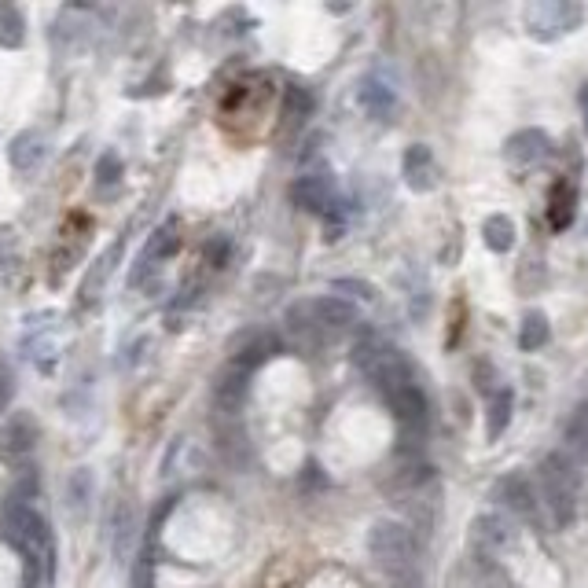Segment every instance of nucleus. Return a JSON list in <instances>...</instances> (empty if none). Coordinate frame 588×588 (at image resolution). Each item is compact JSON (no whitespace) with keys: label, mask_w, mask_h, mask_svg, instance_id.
Returning <instances> with one entry per match:
<instances>
[{"label":"nucleus","mask_w":588,"mask_h":588,"mask_svg":"<svg viewBox=\"0 0 588 588\" xmlns=\"http://www.w3.org/2000/svg\"><path fill=\"white\" fill-rule=\"evenodd\" d=\"M482 239L493 254H508L515 247V221L508 214H489L486 225H482Z\"/></svg>","instance_id":"20"},{"label":"nucleus","mask_w":588,"mask_h":588,"mask_svg":"<svg viewBox=\"0 0 588 588\" xmlns=\"http://www.w3.org/2000/svg\"><path fill=\"white\" fill-rule=\"evenodd\" d=\"M353 361H357V368H361L383 394H390V390H397V386H405V383H416V379H412V364L405 361V353L394 350V346H386V342H379V339H364L361 346L353 350Z\"/></svg>","instance_id":"4"},{"label":"nucleus","mask_w":588,"mask_h":588,"mask_svg":"<svg viewBox=\"0 0 588 588\" xmlns=\"http://www.w3.org/2000/svg\"><path fill=\"white\" fill-rule=\"evenodd\" d=\"M401 173H405V184L412 192L427 195L438 188V162H434V151L427 144H412L405 151V162H401Z\"/></svg>","instance_id":"9"},{"label":"nucleus","mask_w":588,"mask_h":588,"mask_svg":"<svg viewBox=\"0 0 588 588\" xmlns=\"http://www.w3.org/2000/svg\"><path fill=\"white\" fill-rule=\"evenodd\" d=\"M89 497H92V475L85 471V467H78V471L70 475V482H67L70 511H78V515H85V508H89Z\"/></svg>","instance_id":"28"},{"label":"nucleus","mask_w":588,"mask_h":588,"mask_svg":"<svg viewBox=\"0 0 588 588\" xmlns=\"http://www.w3.org/2000/svg\"><path fill=\"white\" fill-rule=\"evenodd\" d=\"M8 526H12L15 541L23 548L26 559V581H52V563H56V541H52V526L45 515H37L30 504H12L8 511Z\"/></svg>","instance_id":"3"},{"label":"nucleus","mask_w":588,"mask_h":588,"mask_svg":"<svg viewBox=\"0 0 588 588\" xmlns=\"http://www.w3.org/2000/svg\"><path fill=\"white\" fill-rule=\"evenodd\" d=\"M136 552V511L118 500L111 511V555L114 563H129V555Z\"/></svg>","instance_id":"12"},{"label":"nucleus","mask_w":588,"mask_h":588,"mask_svg":"<svg viewBox=\"0 0 588 588\" xmlns=\"http://www.w3.org/2000/svg\"><path fill=\"white\" fill-rule=\"evenodd\" d=\"M309 306V317H313V328L317 331H331V335H339V331H350L357 324V306L339 298V294H324V298H313L306 302Z\"/></svg>","instance_id":"6"},{"label":"nucleus","mask_w":588,"mask_h":588,"mask_svg":"<svg viewBox=\"0 0 588 588\" xmlns=\"http://www.w3.org/2000/svg\"><path fill=\"white\" fill-rule=\"evenodd\" d=\"M511 408H515V394H511L508 386H500V390H493V397H489V419H486V434L493 441L508 430L511 423Z\"/></svg>","instance_id":"21"},{"label":"nucleus","mask_w":588,"mask_h":588,"mask_svg":"<svg viewBox=\"0 0 588 588\" xmlns=\"http://www.w3.org/2000/svg\"><path fill=\"white\" fill-rule=\"evenodd\" d=\"M294 203L309 210V214H324L328 217L335 210V184H331L328 173H306V177H298L291 188Z\"/></svg>","instance_id":"7"},{"label":"nucleus","mask_w":588,"mask_h":588,"mask_svg":"<svg viewBox=\"0 0 588 588\" xmlns=\"http://www.w3.org/2000/svg\"><path fill=\"white\" fill-rule=\"evenodd\" d=\"M368 555L375 559V566L383 570L397 588H419V552L416 537L405 522L397 519H379L368 530Z\"/></svg>","instance_id":"1"},{"label":"nucleus","mask_w":588,"mask_h":588,"mask_svg":"<svg viewBox=\"0 0 588 588\" xmlns=\"http://www.w3.org/2000/svg\"><path fill=\"white\" fill-rule=\"evenodd\" d=\"M23 41H26L23 12H19L15 4H4V8H0V48L15 52V48H23Z\"/></svg>","instance_id":"23"},{"label":"nucleus","mask_w":588,"mask_h":588,"mask_svg":"<svg viewBox=\"0 0 588 588\" xmlns=\"http://www.w3.org/2000/svg\"><path fill=\"white\" fill-rule=\"evenodd\" d=\"M37 441V419L30 412H15L4 427H0V453H15L23 456L34 449Z\"/></svg>","instance_id":"14"},{"label":"nucleus","mask_w":588,"mask_h":588,"mask_svg":"<svg viewBox=\"0 0 588 588\" xmlns=\"http://www.w3.org/2000/svg\"><path fill=\"white\" fill-rule=\"evenodd\" d=\"M548 221H552V228H566L574 221V188H559V192L552 195Z\"/></svg>","instance_id":"29"},{"label":"nucleus","mask_w":588,"mask_h":588,"mask_svg":"<svg viewBox=\"0 0 588 588\" xmlns=\"http://www.w3.org/2000/svg\"><path fill=\"white\" fill-rule=\"evenodd\" d=\"M585 412H588V405H585Z\"/></svg>","instance_id":"33"},{"label":"nucleus","mask_w":588,"mask_h":588,"mask_svg":"<svg viewBox=\"0 0 588 588\" xmlns=\"http://www.w3.org/2000/svg\"><path fill=\"white\" fill-rule=\"evenodd\" d=\"M118 184H122V155L118 151H103L100 162H96V188L111 192Z\"/></svg>","instance_id":"27"},{"label":"nucleus","mask_w":588,"mask_h":588,"mask_svg":"<svg viewBox=\"0 0 588 588\" xmlns=\"http://www.w3.org/2000/svg\"><path fill=\"white\" fill-rule=\"evenodd\" d=\"M548 136L541 133V129H519V133L511 136L508 144H504V159H508V166H515V170H530V166H537V162L548 155Z\"/></svg>","instance_id":"10"},{"label":"nucleus","mask_w":588,"mask_h":588,"mask_svg":"<svg viewBox=\"0 0 588 588\" xmlns=\"http://www.w3.org/2000/svg\"><path fill=\"white\" fill-rule=\"evenodd\" d=\"M177 247H181V236H177V225H173V221H170V225L155 228V232H151V239H147V247H144V261H140L144 269L133 272V283H144L147 272L155 269L151 261H166L170 254H177Z\"/></svg>","instance_id":"15"},{"label":"nucleus","mask_w":588,"mask_h":588,"mask_svg":"<svg viewBox=\"0 0 588 588\" xmlns=\"http://www.w3.org/2000/svg\"><path fill=\"white\" fill-rule=\"evenodd\" d=\"M566 449L563 453L570 456V460H581V464H588V412L585 408H581V412H577L574 419H570V423H566Z\"/></svg>","instance_id":"24"},{"label":"nucleus","mask_w":588,"mask_h":588,"mask_svg":"<svg viewBox=\"0 0 588 588\" xmlns=\"http://www.w3.org/2000/svg\"><path fill=\"white\" fill-rule=\"evenodd\" d=\"M48 155V140L37 129H23L19 136H12L8 144V162H12L19 173H34Z\"/></svg>","instance_id":"13"},{"label":"nucleus","mask_w":588,"mask_h":588,"mask_svg":"<svg viewBox=\"0 0 588 588\" xmlns=\"http://www.w3.org/2000/svg\"><path fill=\"white\" fill-rule=\"evenodd\" d=\"M122 247H125V243L118 239V243H114V247L107 250V254H103V258L96 261V265H92L89 276H85V287H81V302H85V306H92V302H96V294H100V287L107 283V276L114 272L118 258H122Z\"/></svg>","instance_id":"19"},{"label":"nucleus","mask_w":588,"mask_h":588,"mask_svg":"<svg viewBox=\"0 0 588 588\" xmlns=\"http://www.w3.org/2000/svg\"><path fill=\"white\" fill-rule=\"evenodd\" d=\"M361 107L372 114V118L386 122V118L394 114V107H397V96H394V89H390L386 81L364 78V85H361Z\"/></svg>","instance_id":"18"},{"label":"nucleus","mask_w":588,"mask_h":588,"mask_svg":"<svg viewBox=\"0 0 588 588\" xmlns=\"http://www.w3.org/2000/svg\"><path fill=\"white\" fill-rule=\"evenodd\" d=\"M581 118H585V133H588V81L585 89H581Z\"/></svg>","instance_id":"32"},{"label":"nucleus","mask_w":588,"mask_h":588,"mask_svg":"<svg viewBox=\"0 0 588 588\" xmlns=\"http://www.w3.org/2000/svg\"><path fill=\"white\" fill-rule=\"evenodd\" d=\"M228 258V243L221 236L214 239V243H210V261H214V265H221V261Z\"/></svg>","instance_id":"31"},{"label":"nucleus","mask_w":588,"mask_h":588,"mask_svg":"<svg viewBox=\"0 0 588 588\" xmlns=\"http://www.w3.org/2000/svg\"><path fill=\"white\" fill-rule=\"evenodd\" d=\"M497 497H500V504L508 511H515L519 519L537 522V489H533V482L522 475V471H511V475L500 478Z\"/></svg>","instance_id":"8"},{"label":"nucleus","mask_w":588,"mask_h":588,"mask_svg":"<svg viewBox=\"0 0 588 588\" xmlns=\"http://www.w3.org/2000/svg\"><path fill=\"white\" fill-rule=\"evenodd\" d=\"M581 19H585V12L574 0H537L522 12V23L537 41H555V37L570 34L581 26Z\"/></svg>","instance_id":"5"},{"label":"nucleus","mask_w":588,"mask_h":588,"mask_svg":"<svg viewBox=\"0 0 588 588\" xmlns=\"http://www.w3.org/2000/svg\"><path fill=\"white\" fill-rule=\"evenodd\" d=\"M537 478H541V493L548 511H552V522L559 530H570L577 522V511H581V475H577V464L555 449V453H548L541 460Z\"/></svg>","instance_id":"2"},{"label":"nucleus","mask_w":588,"mask_h":588,"mask_svg":"<svg viewBox=\"0 0 588 588\" xmlns=\"http://www.w3.org/2000/svg\"><path fill=\"white\" fill-rule=\"evenodd\" d=\"M313 114V96L302 85H287L283 89V118L287 125H302Z\"/></svg>","instance_id":"25"},{"label":"nucleus","mask_w":588,"mask_h":588,"mask_svg":"<svg viewBox=\"0 0 588 588\" xmlns=\"http://www.w3.org/2000/svg\"><path fill=\"white\" fill-rule=\"evenodd\" d=\"M548 335H552V328H548V317H544V313H530V317L522 320L519 346H522L526 353L541 350L544 342H548Z\"/></svg>","instance_id":"26"},{"label":"nucleus","mask_w":588,"mask_h":588,"mask_svg":"<svg viewBox=\"0 0 588 588\" xmlns=\"http://www.w3.org/2000/svg\"><path fill=\"white\" fill-rule=\"evenodd\" d=\"M335 291H350V294H357V298H364V302H372L375 298L372 287L361 283V280H335Z\"/></svg>","instance_id":"30"},{"label":"nucleus","mask_w":588,"mask_h":588,"mask_svg":"<svg viewBox=\"0 0 588 588\" xmlns=\"http://www.w3.org/2000/svg\"><path fill=\"white\" fill-rule=\"evenodd\" d=\"M269 357H276V339H269V335H254L243 350L232 353V364H239L243 372H254V368H261Z\"/></svg>","instance_id":"22"},{"label":"nucleus","mask_w":588,"mask_h":588,"mask_svg":"<svg viewBox=\"0 0 588 588\" xmlns=\"http://www.w3.org/2000/svg\"><path fill=\"white\" fill-rule=\"evenodd\" d=\"M471 537H475L478 552L497 555L500 548H508L511 530H508V522L500 519V515H478L475 526H471Z\"/></svg>","instance_id":"16"},{"label":"nucleus","mask_w":588,"mask_h":588,"mask_svg":"<svg viewBox=\"0 0 588 588\" xmlns=\"http://www.w3.org/2000/svg\"><path fill=\"white\" fill-rule=\"evenodd\" d=\"M247 379L250 372H243L239 364L228 361L225 364V372L217 375V405L225 408V412H236L239 405H243V397H247Z\"/></svg>","instance_id":"17"},{"label":"nucleus","mask_w":588,"mask_h":588,"mask_svg":"<svg viewBox=\"0 0 588 588\" xmlns=\"http://www.w3.org/2000/svg\"><path fill=\"white\" fill-rule=\"evenodd\" d=\"M386 401H390L401 427H412V430L427 427V397H423V390H419L416 383H405V386H397V390H390Z\"/></svg>","instance_id":"11"}]
</instances>
